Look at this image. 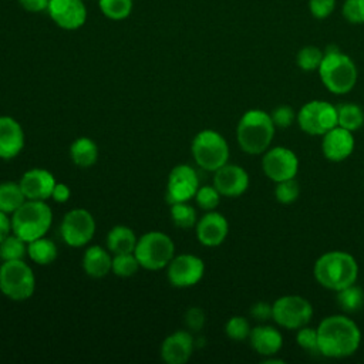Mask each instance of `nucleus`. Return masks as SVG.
I'll return each instance as SVG.
<instances>
[{
	"label": "nucleus",
	"mask_w": 364,
	"mask_h": 364,
	"mask_svg": "<svg viewBox=\"0 0 364 364\" xmlns=\"http://www.w3.org/2000/svg\"><path fill=\"white\" fill-rule=\"evenodd\" d=\"M191 152L196 165L205 171L215 172L229 159V145L222 134L213 129L198 132L191 144Z\"/></svg>",
	"instance_id": "423d86ee"
},
{
	"label": "nucleus",
	"mask_w": 364,
	"mask_h": 364,
	"mask_svg": "<svg viewBox=\"0 0 364 364\" xmlns=\"http://www.w3.org/2000/svg\"><path fill=\"white\" fill-rule=\"evenodd\" d=\"M102 14L109 20H125L132 11V0H98Z\"/></svg>",
	"instance_id": "2f4dec72"
},
{
	"label": "nucleus",
	"mask_w": 364,
	"mask_h": 364,
	"mask_svg": "<svg viewBox=\"0 0 364 364\" xmlns=\"http://www.w3.org/2000/svg\"><path fill=\"white\" fill-rule=\"evenodd\" d=\"M262 171L273 182L291 179L299 171L297 155L286 146H273L263 152Z\"/></svg>",
	"instance_id": "f8f14e48"
},
{
	"label": "nucleus",
	"mask_w": 364,
	"mask_h": 364,
	"mask_svg": "<svg viewBox=\"0 0 364 364\" xmlns=\"http://www.w3.org/2000/svg\"><path fill=\"white\" fill-rule=\"evenodd\" d=\"M337 125L347 131H357L364 124V111L354 102H343L336 105Z\"/></svg>",
	"instance_id": "cd10ccee"
},
{
	"label": "nucleus",
	"mask_w": 364,
	"mask_h": 364,
	"mask_svg": "<svg viewBox=\"0 0 364 364\" xmlns=\"http://www.w3.org/2000/svg\"><path fill=\"white\" fill-rule=\"evenodd\" d=\"M249 341L257 354L262 357H270L280 351L283 346V336L273 326L259 324L250 330Z\"/></svg>",
	"instance_id": "4be33fe9"
},
{
	"label": "nucleus",
	"mask_w": 364,
	"mask_h": 364,
	"mask_svg": "<svg viewBox=\"0 0 364 364\" xmlns=\"http://www.w3.org/2000/svg\"><path fill=\"white\" fill-rule=\"evenodd\" d=\"M343 16L348 23H364V0H346L343 4Z\"/></svg>",
	"instance_id": "58836bf2"
},
{
	"label": "nucleus",
	"mask_w": 364,
	"mask_h": 364,
	"mask_svg": "<svg viewBox=\"0 0 364 364\" xmlns=\"http://www.w3.org/2000/svg\"><path fill=\"white\" fill-rule=\"evenodd\" d=\"M318 75L330 92L344 95L354 88L358 74L354 61L347 54L336 46H328L318 67Z\"/></svg>",
	"instance_id": "20e7f679"
},
{
	"label": "nucleus",
	"mask_w": 364,
	"mask_h": 364,
	"mask_svg": "<svg viewBox=\"0 0 364 364\" xmlns=\"http://www.w3.org/2000/svg\"><path fill=\"white\" fill-rule=\"evenodd\" d=\"M324 57V51L314 46H306L300 48L296 55V63L303 71H314L318 70L321 60Z\"/></svg>",
	"instance_id": "72a5a7b5"
},
{
	"label": "nucleus",
	"mask_w": 364,
	"mask_h": 364,
	"mask_svg": "<svg viewBox=\"0 0 364 364\" xmlns=\"http://www.w3.org/2000/svg\"><path fill=\"white\" fill-rule=\"evenodd\" d=\"M26 202V196L18 182L3 181L0 182V210L11 215Z\"/></svg>",
	"instance_id": "bb28decb"
},
{
	"label": "nucleus",
	"mask_w": 364,
	"mask_h": 364,
	"mask_svg": "<svg viewBox=\"0 0 364 364\" xmlns=\"http://www.w3.org/2000/svg\"><path fill=\"white\" fill-rule=\"evenodd\" d=\"M336 300L341 310L347 313H354V311H358L364 304V291L361 287H358L354 283L351 286H347L338 290Z\"/></svg>",
	"instance_id": "c85d7f7f"
},
{
	"label": "nucleus",
	"mask_w": 364,
	"mask_h": 364,
	"mask_svg": "<svg viewBox=\"0 0 364 364\" xmlns=\"http://www.w3.org/2000/svg\"><path fill=\"white\" fill-rule=\"evenodd\" d=\"M71 196V191L70 188L65 185V183H55L54 185V189H53V193H51V198L54 199V202L57 203H65Z\"/></svg>",
	"instance_id": "a18cd8bd"
},
{
	"label": "nucleus",
	"mask_w": 364,
	"mask_h": 364,
	"mask_svg": "<svg viewBox=\"0 0 364 364\" xmlns=\"http://www.w3.org/2000/svg\"><path fill=\"white\" fill-rule=\"evenodd\" d=\"M336 7V0H309V9L314 18L323 20L328 17Z\"/></svg>",
	"instance_id": "a19ab883"
},
{
	"label": "nucleus",
	"mask_w": 364,
	"mask_h": 364,
	"mask_svg": "<svg viewBox=\"0 0 364 364\" xmlns=\"http://www.w3.org/2000/svg\"><path fill=\"white\" fill-rule=\"evenodd\" d=\"M272 121L277 128H289L296 121L297 114L290 105H279L270 112Z\"/></svg>",
	"instance_id": "ea45409f"
},
{
	"label": "nucleus",
	"mask_w": 364,
	"mask_h": 364,
	"mask_svg": "<svg viewBox=\"0 0 364 364\" xmlns=\"http://www.w3.org/2000/svg\"><path fill=\"white\" fill-rule=\"evenodd\" d=\"M20 6L30 11V13H38V11H47L50 0H18Z\"/></svg>",
	"instance_id": "c03bdc74"
},
{
	"label": "nucleus",
	"mask_w": 364,
	"mask_h": 364,
	"mask_svg": "<svg viewBox=\"0 0 364 364\" xmlns=\"http://www.w3.org/2000/svg\"><path fill=\"white\" fill-rule=\"evenodd\" d=\"M51 223L53 212L46 200L26 199V202L11 213V232L27 243L46 236Z\"/></svg>",
	"instance_id": "39448f33"
},
{
	"label": "nucleus",
	"mask_w": 364,
	"mask_h": 364,
	"mask_svg": "<svg viewBox=\"0 0 364 364\" xmlns=\"http://www.w3.org/2000/svg\"><path fill=\"white\" fill-rule=\"evenodd\" d=\"M27 256L37 264L46 266L53 263L58 256V249L51 239L41 236L27 243Z\"/></svg>",
	"instance_id": "a878e982"
},
{
	"label": "nucleus",
	"mask_w": 364,
	"mask_h": 364,
	"mask_svg": "<svg viewBox=\"0 0 364 364\" xmlns=\"http://www.w3.org/2000/svg\"><path fill=\"white\" fill-rule=\"evenodd\" d=\"M276 127L269 112L247 109L236 125V141L240 149L249 155H260L270 148Z\"/></svg>",
	"instance_id": "7ed1b4c3"
},
{
	"label": "nucleus",
	"mask_w": 364,
	"mask_h": 364,
	"mask_svg": "<svg viewBox=\"0 0 364 364\" xmlns=\"http://www.w3.org/2000/svg\"><path fill=\"white\" fill-rule=\"evenodd\" d=\"M195 233H196V239L203 246H208V247L219 246L225 242L229 233L228 219L216 210H209L198 219L195 225Z\"/></svg>",
	"instance_id": "f3484780"
},
{
	"label": "nucleus",
	"mask_w": 364,
	"mask_h": 364,
	"mask_svg": "<svg viewBox=\"0 0 364 364\" xmlns=\"http://www.w3.org/2000/svg\"><path fill=\"white\" fill-rule=\"evenodd\" d=\"M141 267L136 256L134 253H121L114 255L111 270L118 277H131Z\"/></svg>",
	"instance_id": "473e14b6"
},
{
	"label": "nucleus",
	"mask_w": 364,
	"mask_h": 364,
	"mask_svg": "<svg viewBox=\"0 0 364 364\" xmlns=\"http://www.w3.org/2000/svg\"><path fill=\"white\" fill-rule=\"evenodd\" d=\"M169 212H171V219H172L173 225L178 226L179 229L195 228V225L198 222L196 209L193 206L188 205V202L171 203Z\"/></svg>",
	"instance_id": "c756f323"
},
{
	"label": "nucleus",
	"mask_w": 364,
	"mask_h": 364,
	"mask_svg": "<svg viewBox=\"0 0 364 364\" xmlns=\"http://www.w3.org/2000/svg\"><path fill=\"white\" fill-rule=\"evenodd\" d=\"M26 144L23 127L10 115H0V158L13 159L23 151Z\"/></svg>",
	"instance_id": "412c9836"
},
{
	"label": "nucleus",
	"mask_w": 364,
	"mask_h": 364,
	"mask_svg": "<svg viewBox=\"0 0 364 364\" xmlns=\"http://www.w3.org/2000/svg\"><path fill=\"white\" fill-rule=\"evenodd\" d=\"M299 195H300V186L294 178L276 183L274 198L279 203L290 205L299 198Z\"/></svg>",
	"instance_id": "c9c22d12"
},
{
	"label": "nucleus",
	"mask_w": 364,
	"mask_h": 364,
	"mask_svg": "<svg viewBox=\"0 0 364 364\" xmlns=\"http://www.w3.org/2000/svg\"><path fill=\"white\" fill-rule=\"evenodd\" d=\"M205 274V263L199 256L181 253L166 266V276L173 287L185 289L198 284Z\"/></svg>",
	"instance_id": "ddd939ff"
},
{
	"label": "nucleus",
	"mask_w": 364,
	"mask_h": 364,
	"mask_svg": "<svg viewBox=\"0 0 364 364\" xmlns=\"http://www.w3.org/2000/svg\"><path fill=\"white\" fill-rule=\"evenodd\" d=\"M250 316L257 321H267L272 318V304L267 301H257L250 307Z\"/></svg>",
	"instance_id": "37998d69"
},
{
	"label": "nucleus",
	"mask_w": 364,
	"mask_h": 364,
	"mask_svg": "<svg viewBox=\"0 0 364 364\" xmlns=\"http://www.w3.org/2000/svg\"><path fill=\"white\" fill-rule=\"evenodd\" d=\"M11 233V218L0 210V243Z\"/></svg>",
	"instance_id": "49530a36"
},
{
	"label": "nucleus",
	"mask_w": 364,
	"mask_h": 364,
	"mask_svg": "<svg viewBox=\"0 0 364 364\" xmlns=\"http://www.w3.org/2000/svg\"><path fill=\"white\" fill-rule=\"evenodd\" d=\"M70 158L80 168H90L98 159V146L88 136H80L70 145Z\"/></svg>",
	"instance_id": "393cba45"
},
{
	"label": "nucleus",
	"mask_w": 364,
	"mask_h": 364,
	"mask_svg": "<svg viewBox=\"0 0 364 364\" xmlns=\"http://www.w3.org/2000/svg\"><path fill=\"white\" fill-rule=\"evenodd\" d=\"M317 330L318 353L328 358H347L361 343V331L353 318L344 314L324 317Z\"/></svg>",
	"instance_id": "f257e3e1"
},
{
	"label": "nucleus",
	"mask_w": 364,
	"mask_h": 364,
	"mask_svg": "<svg viewBox=\"0 0 364 364\" xmlns=\"http://www.w3.org/2000/svg\"><path fill=\"white\" fill-rule=\"evenodd\" d=\"M199 189V178L196 171L186 165L179 164L173 166L168 175L166 181V200L171 203L175 202H188L195 198V193Z\"/></svg>",
	"instance_id": "4468645a"
},
{
	"label": "nucleus",
	"mask_w": 364,
	"mask_h": 364,
	"mask_svg": "<svg viewBox=\"0 0 364 364\" xmlns=\"http://www.w3.org/2000/svg\"><path fill=\"white\" fill-rule=\"evenodd\" d=\"M264 363L266 364H283V360H277V358H273V355H270L264 360Z\"/></svg>",
	"instance_id": "de8ad7c7"
},
{
	"label": "nucleus",
	"mask_w": 364,
	"mask_h": 364,
	"mask_svg": "<svg viewBox=\"0 0 364 364\" xmlns=\"http://www.w3.org/2000/svg\"><path fill=\"white\" fill-rule=\"evenodd\" d=\"M220 193L218 192V189L212 185H205V186H199L198 192L195 193V200L196 205L209 212V210H215L220 202Z\"/></svg>",
	"instance_id": "e433bc0d"
},
{
	"label": "nucleus",
	"mask_w": 364,
	"mask_h": 364,
	"mask_svg": "<svg viewBox=\"0 0 364 364\" xmlns=\"http://www.w3.org/2000/svg\"><path fill=\"white\" fill-rule=\"evenodd\" d=\"M296 343L299 344L300 348H303L307 353H318L317 330L313 327H309V326L299 328L297 334H296Z\"/></svg>",
	"instance_id": "4c0bfd02"
},
{
	"label": "nucleus",
	"mask_w": 364,
	"mask_h": 364,
	"mask_svg": "<svg viewBox=\"0 0 364 364\" xmlns=\"http://www.w3.org/2000/svg\"><path fill=\"white\" fill-rule=\"evenodd\" d=\"M250 330V323L243 316H233L225 324V333L233 341H243L249 338Z\"/></svg>",
	"instance_id": "f704fd0d"
},
{
	"label": "nucleus",
	"mask_w": 364,
	"mask_h": 364,
	"mask_svg": "<svg viewBox=\"0 0 364 364\" xmlns=\"http://www.w3.org/2000/svg\"><path fill=\"white\" fill-rule=\"evenodd\" d=\"M249 175L245 168L235 164H225L213 172V186L222 196L237 198L249 188Z\"/></svg>",
	"instance_id": "dca6fc26"
},
{
	"label": "nucleus",
	"mask_w": 364,
	"mask_h": 364,
	"mask_svg": "<svg viewBox=\"0 0 364 364\" xmlns=\"http://www.w3.org/2000/svg\"><path fill=\"white\" fill-rule=\"evenodd\" d=\"M60 233L68 246L82 247L94 237L95 219L91 212L84 208L71 209L63 218Z\"/></svg>",
	"instance_id": "9b49d317"
},
{
	"label": "nucleus",
	"mask_w": 364,
	"mask_h": 364,
	"mask_svg": "<svg viewBox=\"0 0 364 364\" xmlns=\"http://www.w3.org/2000/svg\"><path fill=\"white\" fill-rule=\"evenodd\" d=\"M138 237L134 230L125 225L114 226L107 235V249L112 255L134 253Z\"/></svg>",
	"instance_id": "b1692460"
},
{
	"label": "nucleus",
	"mask_w": 364,
	"mask_h": 364,
	"mask_svg": "<svg viewBox=\"0 0 364 364\" xmlns=\"http://www.w3.org/2000/svg\"><path fill=\"white\" fill-rule=\"evenodd\" d=\"M27 255V242L13 232L0 243V260H21Z\"/></svg>",
	"instance_id": "7c9ffc66"
},
{
	"label": "nucleus",
	"mask_w": 364,
	"mask_h": 364,
	"mask_svg": "<svg viewBox=\"0 0 364 364\" xmlns=\"http://www.w3.org/2000/svg\"><path fill=\"white\" fill-rule=\"evenodd\" d=\"M26 199L46 200L51 198L55 178L54 175L43 168H33L26 171L18 181Z\"/></svg>",
	"instance_id": "6ab92c4d"
},
{
	"label": "nucleus",
	"mask_w": 364,
	"mask_h": 364,
	"mask_svg": "<svg viewBox=\"0 0 364 364\" xmlns=\"http://www.w3.org/2000/svg\"><path fill=\"white\" fill-rule=\"evenodd\" d=\"M296 121L303 132L321 136L337 127V109L328 101L313 100L299 109Z\"/></svg>",
	"instance_id": "9d476101"
},
{
	"label": "nucleus",
	"mask_w": 364,
	"mask_h": 364,
	"mask_svg": "<svg viewBox=\"0 0 364 364\" xmlns=\"http://www.w3.org/2000/svg\"><path fill=\"white\" fill-rule=\"evenodd\" d=\"M313 276L321 287L337 293L357 282L358 264L348 252L330 250L314 262Z\"/></svg>",
	"instance_id": "f03ea898"
},
{
	"label": "nucleus",
	"mask_w": 364,
	"mask_h": 364,
	"mask_svg": "<svg viewBox=\"0 0 364 364\" xmlns=\"http://www.w3.org/2000/svg\"><path fill=\"white\" fill-rule=\"evenodd\" d=\"M193 347L195 341L189 331H173L161 344V358L168 364H185L191 358Z\"/></svg>",
	"instance_id": "aec40b11"
},
{
	"label": "nucleus",
	"mask_w": 364,
	"mask_h": 364,
	"mask_svg": "<svg viewBox=\"0 0 364 364\" xmlns=\"http://www.w3.org/2000/svg\"><path fill=\"white\" fill-rule=\"evenodd\" d=\"M185 324L191 331L202 330L205 324V311L200 307H191L185 313Z\"/></svg>",
	"instance_id": "79ce46f5"
},
{
	"label": "nucleus",
	"mask_w": 364,
	"mask_h": 364,
	"mask_svg": "<svg viewBox=\"0 0 364 364\" xmlns=\"http://www.w3.org/2000/svg\"><path fill=\"white\" fill-rule=\"evenodd\" d=\"M354 136L351 131L334 127L321 135V152L330 162H341L354 151Z\"/></svg>",
	"instance_id": "a211bd4d"
},
{
	"label": "nucleus",
	"mask_w": 364,
	"mask_h": 364,
	"mask_svg": "<svg viewBox=\"0 0 364 364\" xmlns=\"http://www.w3.org/2000/svg\"><path fill=\"white\" fill-rule=\"evenodd\" d=\"M47 13L64 30H77L87 20V9L82 0H50Z\"/></svg>",
	"instance_id": "2eb2a0df"
},
{
	"label": "nucleus",
	"mask_w": 364,
	"mask_h": 364,
	"mask_svg": "<svg viewBox=\"0 0 364 364\" xmlns=\"http://www.w3.org/2000/svg\"><path fill=\"white\" fill-rule=\"evenodd\" d=\"M36 276L33 269L21 260H9L0 264V291L10 300L23 301L33 296Z\"/></svg>",
	"instance_id": "6e6552de"
},
{
	"label": "nucleus",
	"mask_w": 364,
	"mask_h": 364,
	"mask_svg": "<svg viewBox=\"0 0 364 364\" xmlns=\"http://www.w3.org/2000/svg\"><path fill=\"white\" fill-rule=\"evenodd\" d=\"M134 255L141 267L146 270H161L166 267L175 256V245L166 233L152 230L138 237Z\"/></svg>",
	"instance_id": "0eeeda50"
},
{
	"label": "nucleus",
	"mask_w": 364,
	"mask_h": 364,
	"mask_svg": "<svg viewBox=\"0 0 364 364\" xmlns=\"http://www.w3.org/2000/svg\"><path fill=\"white\" fill-rule=\"evenodd\" d=\"M112 257L108 249L101 246H90L82 256V269L92 279L105 277L111 272Z\"/></svg>",
	"instance_id": "5701e85b"
},
{
	"label": "nucleus",
	"mask_w": 364,
	"mask_h": 364,
	"mask_svg": "<svg viewBox=\"0 0 364 364\" xmlns=\"http://www.w3.org/2000/svg\"><path fill=\"white\" fill-rule=\"evenodd\" d=\"M313 317L311 303L299 294H286L272 304V318L287 330H299L309 324Z\"/></svg>",
	"instance_id": "1a4fd4ad"
}]
</instances>
